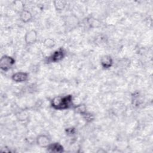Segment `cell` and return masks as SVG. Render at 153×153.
Listing matches in <instances>:
<instances>
[{
    "label": "cell",
    "instance_id": "10",
    "mask_svg": "<svg viewBox=\"0 0 153 153\" xmlns=\"http://www.w3.org/2000/svg\"><path fill=\"white\" fill-rule=\"evenodd\" d=\"M66 5V3L63 1H54V6L56 10L61 11L63 10Z\"/></svg>",
    "mask_w": 153,
    "mask_h": 153
},
{
    "label": "cell",
    "instance_id": "3",
    "mask_svg": "<svg viewBox=\"0 0 153 153\" xmlns=\"http://www.w3.org/2000/svg\"><path fill=\"white\" fill-rule=\"evenodd\" d=\"M37 33L35 30H30L27 31L25 36V42L27 44H33L35 43L37 40Z\"/></svg>",
    "mask_w": 153,
    "mask_h": 153
},
{
    "label": "cell",
    "instance_id": "8",
    "mask_svg": "<svg viewBox=\"0 0 153 153\" xmlns=\"http://www.w3.org/2000/svg\"><path fill=\"white\" fill-rule=\"evenodd\" d=\"M32 16L30 11L26 10H22L20 13V19L24 23H27L32 19Z\"/></svg>",
    "mask_w": 153,
    "mask_h": 153
},
{
    "label": "cell",
    "instance_id": "6",
    "mask_svg": "<svg viewBox=\"0 0 153 153\" xmlns=\"http://www.w3.org/2000/svg\"><path fill=\"white\" fill-rule=\"evenodd\" d=\"M12 79L16 82L26 81L28 78V74L24 72H18L14 74L11 76Z\"/></svg>",
    "mask_w": 153,
    "mask_h": 153
},
{
    "label": "cell",
    "instance_id": "9",
    "mask_svg": "<svg viewBox=\"0 0 153 153\" xmlns=\"http://www.w3.org/2000/svg\"><path fill=\"white\" fill-rule=\"evenodd\" d=\"M47 149L49 151L51 152H62L63 151V146L59 143H57V142L50 143L47 147Z\"/></svg>",
    "mask_w": 153,
    "mask_h": 153
},
{
    "label": "cell",
    "instance_id": "11",
    "mask_svg": "<svg viewBox=\"0 0 153 153\" xmlns=\"http://www.w3.org/2000/svg\"><path fill=\"white\" fill-rule=\"evenodd\" d=\"M56 45L55 41L51 38H47L44 41V45L47 48H52Z\"/></svg>",
    "mask_w": 153,
    "mask_h": 153
},
{
    "label": "cell",
    "instance_id": "1",
    "mask_svg": "<svg viewBox=\"0 0 153 153\" xmlns=\"http://www.w3.org/2000/svg\"><path fill=\"white\" fill-rule=\"evenodd\" d=\"M51 105L54 109L57 110L68 109L73 105L72 96L71 95H68L63 97H55L52 99Z\"/></svg>",
    "mask_w": 153,
    "mask_h": 153
},
{
    "label": "cell",
    "instance_id": "5",
    "mask_svg": "<svg viewBox=\"0 0 153 153\" xmlns=\"http://www.w3.org/2000/svg\"><path fill=\"white\" fill-rule=\"evenodd\" d=\"M36 143L41 147L47 148L51 143L50 139L45 134H41L37 137Z\"/></svg>",
    "mask_w": 153,
    "mask_h": 153
},
{
    "label": "cell",
    "instance_id": "2",
    "mask_svg": "<svg viewBox=\"0 0 153 153\" xmlns=\"http://www.w3.org/2000/svg\"><path fill=\"white\" fill-rule=\"evenodd\" d=\"M15 63V60L13 57L9 56H3L0 60V67L2 71H7Z\"/></svg>",
    "mask_w": 153,
    "mask_h": 153
},
{
    "label": "cell",
    "instance_id": "7",
    "mask_svg": "<svg viewBox=\"0 0 153 153\" xmlns=\"http://www.w3.org/2000/svg\"><path fill=\"white\" fill-rule=\"evenodd\" d=\"M100 64L105 69L109 68L113 64L112 59L109 56H103L100 59Z\"/></svg>",
    "mask_w": 153,
    "mask_h": 153
},
{
    "label": "cell",
    "instance_id": "4",
    "mask_svg": "<svg viewBox=\"0 0 153 153\" xmlns=\"http://www.w3.org/2000/svg\"><path fill=\"white\" fill-rule=\"evenodd\" d=\"M65 52L62 48H59V50L55 51L53 54L50 56L48 60L51 62H58L62 60L65 57Z\"/></svg>",
    "mask_w": 153,
    "mask_h": 153
}]
</instances>
